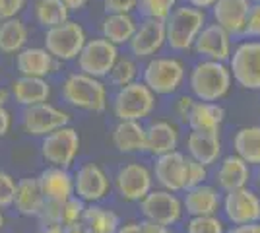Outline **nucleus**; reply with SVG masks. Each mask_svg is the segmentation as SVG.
Segmentation results:
<instances>
[{
	"label": "nucleus",
	"mask_w": 260,
	"mask_h": 233,
	"mask_svg": "<svg viewBox=\"0 0 260 233\" xmlns=\"http://www.w3.org/2000/svg\"><path fill=\"white\" fill-rule=\"evenodd\" d=\"M233 86L228 62L200 58L188 72V88L196 101H221Z\"/></svg>",
	"instance_id": "1"
},
{
	"label": "nucleus",
	"mask_w": 260,
	"mask_h": 233,
	"mask_svg": "<svg viewBox=\"0 0 260 233\" xmlns=\"http://www.w3.org/2000/svg\"><path fill=\"white\" fill-rule=\"evenodd\" d=\"M60 95L66 105L87 113H103L109 105V89L101 78L84 72H72L60 86Z\"/></svg>",
	"instance_id": "2"
},
{
	"label": "nucleus",
	"mask_w": 260,
	"mask_h": 233,
	"mask_svg": "<svg viewBox=\"0 0 260 233\" xmlns=\"http://www.w3.org/2000/svg\"><path fill=\"white\" fill-rule=\"evenodd\" d=\"M206 10L194 8L190 4H177L165 20L167 47L175 53H186L192 49L196 37L206 25Z\"/></svg>",
	"instance_id": "3"
},
{
	"label": "nucleus",
	"mask_w": 260,
	"mask_h": 233,
	"mask_svg": "<svg viewBox=\"0 0 260 233\" xmlns=\"http://www.w3.org/2000/svg\"><path fill=\"white\" fill-rule=\"evenodd\" d=\"M186 80V66L179 56L155 55L146 60L142 68V82L157 97L175 95Z\"/></svg>",
	"instance_id": "4"
},
{
	"label": "nucleus",
	"mask_w": 260,
	"mask_h": 233,
	"mask_svg": "<svg viewBox=\"0 0 260 233\" xmlns=\"http://www.w3.org/2000/svg\"><path fill=\"white\" fill-rule=\"evenodd\" d=\"M157 107V95L142 80L117 88L113 95V113L117 121H146Z\"/></svg>",
	"instance_id": "5"
},
{
	"label": "nucleus",
	"mask_w": 260,
	"mask_h": 233,
	"mask_svg": "<svg viewBox=\"0 0 260 233\" xmlns=\"http://www.w3.org/2000/svg\"><path fill=\"white\" fill-rule=\"evenodd\" d=\"M86 41V27L76 20H66L54 27H49L43 35V47L58 62L76 60Z\"/></svg>",
	"instance_id": "6"
},
{
	"label": "nucleus",
	"mask_w": 260,
	"mask_h": 233,
	"mask_svg": "<svg viewBox=\"0 0 260 233\" xmlns=\"http://www.w3.org/2000/svg\"><path fill=\"white\" fill-rule=\"evenodd\" d=\"M233 82L249 91H260V39H247L231 51L228 60Z\"/></svg>",
	"instance_id": "7"
},
{
	"label": "nucleus",
	"mask_w": 260,
	"mask_h": 233,
	"mask_svg": "<svg viewBox=\"0 0 260 233\" xmlns=\"http://www.w3.org/2000/svg\"><path fill=\"white\" fill-rule=\"evenodd\" d=\"M82 150V138L74 126L66 124L41 138V157L49 165L70 169Z\"/></svg>",
	"instance_id": "8"
},
{
	"label": "nucleus",
	"mask_w": 260,
	"mask_h": 233,
	"mask_svg": "<svg viewBox=\"0 0 260 233\" xmlns=\"http://www.w3.org/2000/svg\"><path fill=\"white\" fill-rule=\"evenodd\" d=\"M144 220H150L165 227H173L181 223L184 216L183 198L179 192H171L167 189H152L138 202Z\"/></svg>",
	"instance_id": "9"
},
{
	"label": "nucleus",
	"mask_w": 260,
	"mask_h": 233,
	"mask_svg": "<svg viewBox=\"0 0 260 233\" xmlns=\"http://www.w3.org/2000/svg\"><path fill=\"white\" fill-rule=\"evenodd\" d=\"M152 169L142 161H128L117 169L113 177V189L119 194L120 200L138 204L150 190L153 189Z\"/></svg>",
	"instance_id": "10"
},
{
	"label": "nucleus",
	"mask_w": 260,
	"mask_h": 233,
	"mask_svg": "<svg viewBox=\"0 0 260 233\" xmlns=\"http://www.w3.org/2000/svg\"><path fill=\"white\" fill-rule=\"evenodd\" d=\"M119 56V47L99 35V37H93V39H87L82 53L78 55L76 64L80 72L103 80V78L109 76L111 68L115 66Z\"/></svg>",
	"instance_id": "11"
},
{
	"label": "nucleus",
	"mask_w": 260,
	"mask_h": 233,
	"mask_svg": "<svg viewBox=\"0 0 260 233\" xmlns=\"http://www.w3.org/2000/svg\"><path fill=\"white\" fill-rule=\"evenodd\" d=\"M113 189V179L95 161L82 163L74 171V196L86 204H98L109 196Z\"/></svg>",
	"instance_id": "12"
},
{
	"label": "nucleus",
	"mask_w": 260,
	"mask_h": 233,
	"mask_svg": "<svg viewBox=\"0 0 260 233\" xmlns=\"http://www.w3.org/2000/svg\"><path fill=\"white\" fill-rule=\"evenodd\" d=\"M70 113L56 107L53 103L45 101L31 107H23L22 113V128L29 136L43 138L47 134L54 132L56 128L70 124Z\"/></svg>",
	"instance_id": "13"
},
{
	"label": "nucleus",
	"mask_w": 260,
	"mask_h": 233,
	"mask_svg": "<svg viewBox=\"0 0 260 233\" xmlns=\"http://www.w3.org/2000/svg\"><path fill=\"white\" fill-rule=\"evenodd\" d=\"M221 212L225 222L231 225H241V223L260 222V196L254 189L243 187L223 192L221 196Z\"/></svg>",
	"instance_id": "14"
},
{
	"label": "nucleus",
	"mask_w": 260,
	"mask_h": 233,
	"mask_svg": "<svg viewBox=\"0 0 260 233\" xmlns=\"http://www.w3.org/2000/svg\"><path fill=\"white\" fill-rule=\"evenodd\" d=\"M163 47H167V34H165V20L155 18H142L138 27L128 43L130 55L136 60H148L159 55Z\"/></svg>",
	"instance_id": "15"
},
{
	"label": "nucleus",
	"mask_w": 260,
	"mask_h": 233,
	"mask_svg": "<svg viewBox=\"0 0 260 233\" xmlns=\"http://www.w3.org/2000/svg\"><path fill=\"white\" fill-rule=\"evenodd\" d=\"M192 51L200 58L208 60H219V62H228L231 51H233V37L221 27L214 23H206L202 27V31L198 34Z\"/></svg>",
	"instance_id": "16"
},
{
	"label": "nucleus",
	"mask_w": 260,
	"mask_h": 233,
	"mask_svg": "<svg viewBox=\"0 0 260 233\" xmlns=\"http://www.w3.org/2000/svg\"><path fill=\"white\" fill-rule=\"evenodd\" d=\"M252 167L243 161L237 154L223 155L216 163V171H214V185L221 192H229V190L243 189L249 187L252 181Z\"/></svg>",
	"instance_id": "17"
},
{
	"label": "nucleus",
	"mask_w": 260,
	"mask_h": 233,
	"mask_svg": "<svg viewBox=\"0 0 260 233\" xmlns=\"http://www.w3.org/2000/svg\"><path fill=\"white\" fill-rule=\"evenodd\" d=\"M184 171H186V155L181 154L179 150L157 155L152 167L153 181L159 185V189H167L171 192L184 190Z\"/></svg>",
	"instance_id": "18"
},
{
	"label": "nucleus",
	"mask_w": 260,
	"mask_h": 233,
	"mask_svg": "<svg viewBox=\"0 0 260 233\" xmlns=\"http://www.w3.org/2000/svg\"><path fill=\"white\" fill-rule=\"evenodd\" d=\"M252 0H217L210 8L212 18L231 37H243Z\"/></svg>",
	"instance_id": "19"
},
{
	"label": "nucleus",
	"mask_w": 260,
	"mask_h": 233,
	"mask_svg": "<svg viewBox=\"0 0 260 233\" xmlns=\"http://www.w3.org/2000/svg\"><path fill=\"white\" fill-rule=\"evenodd\" d=\"M60 66V62L54 58L45 47H23L16 55V70L20 76L49 78Z\"/></svg>",
	"instance_id": "20"
},
{
	"label": "nucleus",
	"mask_w": 260,
	"mask_h": 233,
	"mask_svg": "<svg viewBox=\"0 0 260 233\" xmlns=\"http://www.w3.org/2000/svg\"><path fill=\"white\" fill-rule=\"evenodd\" d=\"M183 206L186 216H214L221 210L223 192L216 185L202 183L198 187L183 190Z\"/></svg>",
	"instance_id": "21"
},
{
	"label": "nucleus",
	"mask_w": 260,
	"mask_h": 233,
	"mask_svg": "<svg viewBox=\"0 0 260 233\" xmlns=\"http://www.w3.org/2000/svg\"><path fill=\"white\" fill-rule=\"evenodd\" d=\"M179 144H181V132L175 122L157 119L146 126V154L157 157L179 150Z\"/></svg>",
	"instance_id": "22"
},
{
	"label": "nucleus",
	"mask_w": 260,
	"mask_h": 233,
	"mask_svg": "<svg viewBox=\"0 0 260 233\" xmlns=\"http://www.w3.org/2000/svg\"><path fill=\"white\" fill-rule=\"evenodd\" d=\"M37 181L45 200L64 202L74 196V173H70L66 167L47 165L37 175Z\"/></svg>",
	"instance_id": "23"
},
{
	"label": "nucleus",
	"mask_w": 260,
	"mask_h": 233,
	"mask_svg": "<svg viewBox=\"0 0 260 233\" xmlns=\"http://www.w3.org/2000/svg\"><path fill=\"white\" fill-rule=\"evenodd\" d=\"M184 146H186V155L188 157L204 163L206 167L216 165L217 161L221 159V154H223L221 134L190 130L188 136H186Z\"/></svg>",
	"instance_id": "24"
},
{
	"label": "nucleus",
	"mask_w": 260,
	"mask_h": 233,
	"mask_svg": "<svg viewBox=\"0 0 260 233\" xmlns=\"http://www.w3.org/2000/svg\"><path fill=\"white\" fill-rule=\"evenodd\" d=\"M111 142L119 154H144L146 124L142 121H119L111 130Z\"/></svg>",
	"instance_id": "25"
},
{
	"label": "nucleus",
	"mask_w": 260,
	"mask_h": 233,
	"mask_svg": "<svg viewBox=\"0 0 260 233\" xmlns=\"http://www.w3.org/2000/svg\"><path fill=\"white\" fill-rule=\"evenodd\" d=\"M10 95L22 107H31L37 103H45L51 99L53 88L47 78L35 76H20L12 82Z\"/></svg>",
	"instance_id": "26"
},
{
	"label": "nucleus",
	"mask_w": 260,
	"mask_h": 233,
	"mask_svg": "<svg viewBox=\"0 0 260 233\" xmlns=\"http://www.w3.org/2000/svg\"><path fill=\"white\" fill-rule=\"evenodd\" d=\"M225 122V109L217 101H196L192 113L188 117V128L196 132L221 134V126Z\"/></svg>",
	"instance_id": "27"
},
{
	"label": "nucleus",
	"mask_w": 260,
	"mask_h": 233,
	"mask_svg": "<svg viewBox=\"0 0 260 233\" xmlns=\"http://www.w3.org/2000/svg\"><path fill=\"white\" fill-rule=\"evenodd\" d=\"M45 204V196L39 187L37 177H23L16 183V194L12 206L16 208L18 214L25 218H37Z\"/></svg>",
	"instance_id": "28"
},
{
	"label": "nucleus",
	"mask_w": 260,
	"mask_h": 233,
	"mask_svg": "<svg viewBox=\"0 0 260 233\" xmlns=\"http://www.w3.org/2000/svg\"><path fill=\"white\" fill-rule=\"evenodd\" d=\"M138 27V20L132 14H105L99 22V35L117 47L128 45Z\"/></svg>",
	"instance_id": "29"
},
{
	"label": "nucleus",
	"mask_w": 260,
	"mask_h": 233,
	"mask_svg": "<svg viewBox=\"0 0 260 233\" xmlns=\"http://www.w3.org/2000/svg\"><path fill=\"white\" fill-rule=\"evenodd\" d=\"M233 154H237L243 161H247L250 167L260 165V126L250 124V126H241L235 130L233 138Z\"/></svg>",
	"instance_id": "30"
},
{
	"label": "nucleus",
	"mask_w": 260,
	"mask_h": 233,
	"mask_svg": "<svg viewBox=\"0 0 260 233\" xmlns=\"http://www.w3.org/2000/svg\"><path fill=\"white\" fill-rule=\"evenodd\" d=\"M29 39V29L23 20L10 18L0 22V53L2 55H18Z\"/></svg>",
	"instance_id": "31"
},
{
	"label": "nucleus",
	"mask_w": 260,
	"mask_h": 233,
	"mask_svg": "<svg viewBox=\"0 0 260 233\" xmlns=\"http://www.w3.org/2000/svg\"><path fill=\"white\" fill-rule=\"evenodd\" d=\"M82 223L93 233H115L122 222L117 212L107 206H101L98 202V204H86Z\"/></svg>",
	"instance_id": "32"
},
{
	"label": "nucleus",
	"mask_w": 260,
	"mask_h": 233,
	"mask_svg": "<svg viewBox=\"0 0 260 233\" xmlns=\"http://www.w3.org/2000/svg\"><path fill=\"white\" fill-rule=\"evenodd\" d=\"M33 18L43 29L54 27L58 23L70 20V10L62 4V0H35L33 2Z\"/></svg>",
	"instance_id": "33"
},
{
	"label": "nucleus",
	"mask_w": 260,
	"mask_h": 233,
	"mask_svg": "<svg viewBox=\"0 0 260 233\" xmlns=\"http://www.w3.org/2000/svg\"><path fill=\"white\" fill-rule=\"evenodd\" d=\"M140 74L142 70L134 56H119L117 62H115V66L111 68L107 78L109 82H111V86L122 88V86H128L132 82L140 80Z\"/></svg>",
	"instance_id": "34"
},
{
	"label": "nucleus",
	"mask_w": 260,
	"mask_h": 233,
	"mask_svg": "<svg viewBox=\"0 0 260 233\" xmlns=\"http://www.w3.org/2000/svg\"><path fill=\"white\" fill-rule=\"evenodd\" d=\"M186 233H225V222L214 214V216H190V220L184 225Z\"/></svg>",
	"instance_id": "35"
},
{
	"label": "nucleus",
	"mask_w": 260,
	"mask_h": 233,
	"mask_svg": "<svg viewBox=\"0 0 260 233\" xmlns=\"http://www.w3.org/2000/svg\"><path fill=\"white\" fill-rule=\"evenodd\" d=\"M179 0H138V8L142 18H155V20H167V16L173 12Z\"/></svg>",
	"instance_id": "36"
},
{
	"label": "nucleus",
	"mask_w": 260,
	"mask_h": 233,
	"mask_svg": "<svg viewBox=\"0 0 260 233\" xmlns=\"http://www.w3.org/2000/svg\"><path fill=\"white\" fill-rule=\"evenodd\" d=\"M210 179V167H206L204 163L196 161L192 157L186 155V171H184V190L198 187L202 183H208Z\"/></svg>",
	"instance_id": "37"
},
{
	"label": "nucleus",
	"mask_w": 260,
	"mask_h": 233,
	"mask_svg": "<svg viewBox=\"0 0 260 233\" xmlns=\"http://www.w3.org/2000/svg\"><path fill=\"white\" fill-rule=\"evenodd\" d=\"M84 210H86V202L72 196L62 202V218H60V225L62 227H70V225H76L82 222L84 218Z\"/></svg>",
	"instance_id": "38"
},
{
	"label": "nucleus",
	"mask_w": 260,
	"mask_h": 233,
	"mask_svg": "<svg viewBox=\"0 0 260 233\" xmlns=\"http://www.w3.org/2000/svg\"><path fill=\"white\" fill-rule=\"evenodd\" d=\"M62 218V202L56 200H45L43 208L37 214V220L41 225H60Z\"/></svg>",
	"instance_id": "39"
},
{
	"label": "nucleus",
	"mask_w": 260,
	"mask_h": 233,
	"mask_svg": "<svg viewBox=\"0 0 260 233\" xmlns=\"http://www.w3.org/2000/svg\"><path fill=\"white\" fill-rule=\"evenodd\" d=\"M14 194H16V179L6 171H0V210L12 206Z\"/></svg>",
	"instance_id": "40"
},
{
	"label": "nucleus",
	"mask_w": 260,
	"mask_h": 233,
	"mask_svg": "<svg viewBox=\"0 0 260 233\" xmlns=\"http://www.w3.org/2000/svg\"><path fill=\"white\" fill-rule=\"evenodd\" d=\"M243 37H247V39H260V4L258 2H252V4H250Z\"/></svg>",
	"instance_id": "41"
},
{
	"label": "nucleus",
	"mask_w": 260,
	"mask_h": 233,
	"mask_svg": "<svg viewBox=\"0 0 260 233\" xmlns=\"http://www.w3.org/2000/svg\"><path fill=\"white\" fill-rule=\"evenodd\" d=\"M194 103H196V99L192 97V95H186V93L179 95V97L173 101L175 117H177L181 122H184V124H186V122H188V117H190V113H192Z\"/></svg>",
	"instance_id": "42"
},
{
	"label": "nucleus",
	"mask_w": 260,
	"mask_h": 233,
	"mask_svg": "<svg viewBox=\"0 0 260 233\" xmlns=\"http://www.w3.org/2000/svg\"><path fill=\"white\" fill-rule=\"evenodd\" d=\"M138 8V0H103L105 14H132Z\"/></svg>",
	"instance_id": "43"
},
{
	"label": "nucleus",
	"mask_w": 260,
	"mask_h": 233,
	"mask_svg": "<svg viewBox=\"0 0 260 233\" xmlns=\"http://www.w3.org/2000/svg\"><path fill=\"white\" fill-rule=\"evenodd\" d=\"M25 2L27 0H0V22L18 18L25 8Z\"/></svg>",
	"instance_id": "44"
},
{
	"label": "nucleus",
	"mask_w": 260,
	"mask_h": 233,
	"mask_svg": "<svg viewBox=\"0 0 260 233\" xmlns=\"http://www.w3.org/2000/svg\"><path fill=\"white\" fill-rule=\"evenodd\" d=\"M10 126H12L10 111L6 109V105H0V138L10 132Z\"/></svg>",
	"instance_id": "45"
},
{
	"label": "nucleus",
	"mask_w": 260,
	"mask_h": 233,
	"mask_svg": "<svg viewBox=\"0 0 260 233\" xmlns=\"http://www.w3.org/2000/svg\"><path fill=\"white\" fill-rule=\"evenodd\" d=\"M140 229L142 233H173L169 227L159 225V223L155 222H150V220H140Z\"/></svg>",
	"instance_id": "46"
},
{
	"label": "nucleus",
	"mask_w": 260,
	"mask_h": 233,
	"mask_svg": "<svg viewBox=\"0 0 260 233\" xmlns=\"http://www.w3.org/2000/svg\"><path fill=\"white\" fill-rule=\"evenodd\" d=\"M225 233H260V222L233 225V227H231V229H228Z\"/></svg>",
	"instance_id": "47"
},
{
	"label": "nucleus",
	"mask_w": 260,
	"mask_h": 233,
	"mask_svg": "<svg viewBox=\"0 0 260 233\" xmlns=\"http://www.w3.org/2000/svg\"><path fill=\"white\" fill-rule=\"evenodd\" d=\"M115 233H142L140 222H124L119 225V229Z\"/></svg>",
	"instance_id": "48"
},
{
	"label": "nucleus",
	"mask_w": 260,
	"mask_h": 233,
	"mask_svg": "<svg viewBox=\"0 0 260 233\" xmlns=\"http://www.w3.org/2000/svg\"><path fill=\"white\" fill-rule=\"evenodd\" d=\"M179 2H184V4H190L194 8H200V10H208L216 4L217 0H179Z\"/></svg>",
	"instance_id": "49"
},
{
	"label": "nucleus",
	"mask_w": 260,
	"mask_h": 233,
	"mask_svg": "<svg viewBox=\"0 0 260 233\" xmlns=\"http://www.w3.org/2000/svg\"><path fill=\"white\" fill-rule=\"evenodd\" d=\"M87 2L89 0H62V4H64L66 8L70 12H80V10H84L87 6Z\"/></svg>",
	"instance_id": "50"
},
{
	"label": "nucleus",
	"mask_w": 260,
	"mask_h": 233,
	"mask_svg": "<svg viewBox=\"0 0 260 233\" xmlns=\"http://www.w3.org/2000/svg\"><path fill=\"white\" fill-rule=\"evenodd\" d=\"M64 233H93L91 229H87L84 223L80 222L76 225H70V227H64Z\"/></svg>",
	"instance_id": "51"
},
{
	"label": "nucleus",
	"mask_w": 260,
	"mask_h": 233,
	"mask_svg": "<svg viewBox=\"0 0 260 233\" xmlns=\"http://www.w3.org/2000/svg\"><path fill=\"white\" fill-rule=\"evenodd\" d=\"M39 233H64L62 225H41Z\"/></svg>",
	"instance_id": "52"
},
{
	"label": "nucleus",
	"mask_w": 260,
	"mask_h": 233,
	"mask_svg": "<svg viewBox=\"0 0 260 233\" xmlns=\"http://www.w3.org/2000/svg\"><path fill=\"white\" fill-rule=\"evenodd\" d=\"M252 181H254V190L258 192V196H260V165L256 167V171H254V175H252Z\"/></svg>",
	"instance_id": "53"
},
{
	"label": "nucleus",
	"mask_w": 260,
	"mask_h": 233,
	"mask_svg": "<svg viewBox=\"0 0 260 233\" xmlns=\"http://www.w3.org/2000/svg\"><path fill=\"white\" fill-rule=\"evenodd\" d=\"M8 99H10V91L4 88H0V105H6Z\"/></svg>",
	"instance_id": "54"
},
{
	"label": "nucleus",
	"mask_w": 260,
	"mask_h": 233,
	"mask_svg": "<svg viewBox=\"0 0 260 233\" xmlns=\"http://www.w3.org/2000/svg\"><path fill=\"white\" fill-rule=\"evenodd\" d=\"M4 227V214H2V210H0V229Z\"/></svg>",
	"instance_id": "55"
},
{
	"label": "nucleus",
	"mask_w": 260,
	"mask_h": 233,
	"mask_svg": "<svg viewBox=\"0 0 260 233\" xmlns=\"http://www.w3.org/2000/svg\"><path fill=\"white\" fill-rule=\"evenodd\" d=\"M252 2H258V4H260V0H252Z\"/></svg>",
	"instance_id": "56"
}]
</instances>
